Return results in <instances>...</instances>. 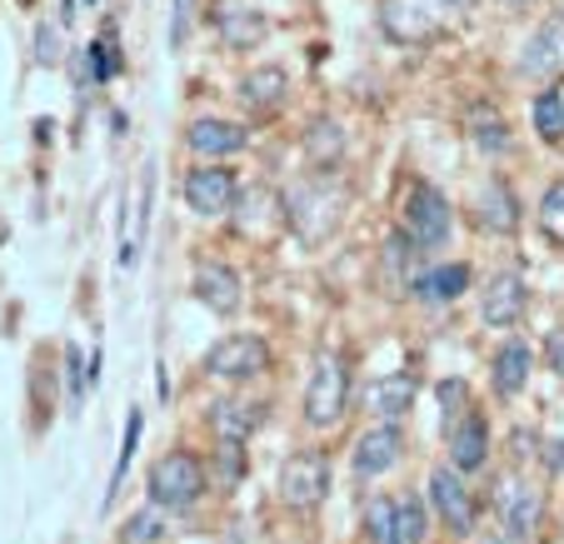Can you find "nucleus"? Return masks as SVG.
<instances>
[{
	"instance_id": "nucleus-1",
	"label": "nucleus",
	"mask_w": 564,
	"mask_h": 544,
	"mask_svg": "<svg viewBox=\"0 0 564 544\" xmlns=\"http://www.w3.org/2000/svg\"><path fill=\"white\" fill-rule=\"evenodd\" d=\"M145 494L160 510H175V514L195 510V504L210 494V470H205V459H195L191 449H171V455H160L155 465H150Z\"/></svg>"
},
{
	"instance_id": "nucleus-2",
	"label": "nucleus",
	"mask_w": 564,
	"mask_h": 544,
	"mask_svg": "<svg viewBox=\"0 0 564 544\" xmlns=\"http://www.w3.org/2000/svg\"><path fill=\"white\" fill-rule=\"evenodd\" d=\"M345 405H350V365H345L340 350H325L305 380V425L310 429L340 425Z\"/></svg>"
},
{
	"instance_id": "nucleus-3",
	"label": "nucleus",
	"mask_w": 564,
	"mask_h": 544,
	"mask_svg": "<svg viewBox=\"0 0 564 544\" xmlns=\"http://www.w3.org/2000/svg\"><path fill=\"white\" fill-rule=\"evenodd\" d=\"M270 360H275V355H270V345L260 340V335L235 330V335H220V340L205 350V374L220 384H250L270 370Z\"/></svg>"
},
{
	"instance_id": "nucleus-4",
	"label": "nucleus",
	"mask_w": 564,
	"mask_h": 544,
	"mask_svg": "<svg viewBox=\"0 0 564 544\" xmlns=\"http://www.w3.org/2000/svg\"><path fill=\"white\" fill-rule=\"evenodd\" d=\"M325 494H330V459L319 449H295L280 470V500L295 514H310L325 504Z\"/></svg>"
},
{
	"instance_id": "nucleus-5",
	"label": "nucleus",
	"mask_w": 564,
	"mask_h": 544,
	"mask_svg": "<svg viewBox=\"0 0 564 544\" xmlns=\"http://www.w3.org/2000/svg\"><path fill=\"white\" fill-rule=\"evenodd\" d=\"M449 230H455V215H449V200L435 191V185H410L405 195V236L415 250H440L449 246Z\"/></svg>"
},
{
	"instance_id": "nucleus-6",
	"label": "nucleus",
	"mask_w": 564,
	"mask_h": 544,
	"mask_svg": "<svg viewBox=\"0 0 564 544\" xmlns=\"http://www.w3.org/2000/svg\"><path fill=\"white\" fill-rule=\"evenodd\" d=\"M185 205H191L200 220H220V215L235 210V195H240V181H235L230 165L210 161V165H195L185 171V185H181Z\"/></svg>"
},
{
	"instance_id": "nucleus-7",
	"label": "nucleus",
	"mask_w": 564,
	"mask_h": 544,
	"mask_svg": "<svg viewBox=\"0 0 564 544\" xmlns=\"http://www.w3.org/2000/svg\"><path fill=\"white\" fill-rule=\"evenodd\" d=\"M285 215L295 220V230L305 240H325L335 225H340V191H330L325 181H305L290 191Z\"/></svg>"
},
{
	"instance_id": "nucleus-8",
	"label": "nucleus",
	"mask_w": 564,
	"mask_h": 544,
	"mask_svg": "<svg viewBox=\"0 0 564 544\" xmlns=\"http://www.w3.org/2000/svg\"><path fill=\"white\" fill-rule=\"evenodd\" d=\"M400 455H405V435H400V425H394V420H380V425L365 429L360 445H355V475H360V480H380L384 470L400 465Z\"/></svg>"
},
{
	"instance_id": "nucleus-9",
	"label": "nucleus",
	"mask_w": 564,
	"mask_h": 544,
	"mask_svg": "<svg viewBox=\"0 0 564 544\" xmlns=\"http://www.w3.org/2000/svg\"><path fill=\"white\" fill-rule=\"evenodd\" d=\"M185 145H191L195 155H205V161H230V155H240V150L250 145V130L235 126V120H220V116H200L185 126Z\"/></svg>"
},
{
	"instance_id": "nucleus-10",
	"label": "nucleus",
	"mask_w": 564,
	"mask_h": 544,
	"mask_svg": "<svg viewBox=\"0 0 564 544\" xmlns=\"http://www.w3.org/2000/svg\"><path fill=\"white\" fill-rule=\"evenodd\" d=\"M430 504L435 514L449 524V534H469L475 530V494L459 480V470H435L430 475Z\"/></svg>"
},
{
	"instance_id": "nucleus-11",
	"label": "nucleus",
	"mask_w": 564,
	"mask_h": 544,
	"mask_svg": "<svg viewBox=\"0 0 564 544\" xmlns=\"http://www.w3.org/2000/svg\"><path fill=\"white\" fill-rule=\"evenodd\" d=\"M215 31H220L225 45H235V51H250V45L265 41V11H260L256 0H220L215 6Z\"/></svg>"
},
{
	"instance_id": "nucleus-12",
	"label": "nucleus",
	"mask_w": 564,
	"mask_h": 544,
	"mask_svg": "<svg viewBox=\"0 0 564 544\" xmlns=\"http://www.w3.org/2000/svg\"><path fill=\"white\" fill-rule=\"evenodd\" d=\"M490 459V425H485V415H475V410H459L455 425H449V465H455L459 475L479 470Z\"/></svg>"
},
{
	"instance_id": "nucleus-13",
	"label": "nucleus",
	"mask_w": 564,
	"mask_h": 544,
	"mask_svg": "<svg viewBox=\"0 0 564 544\" xmlns=\"http://www.w3.org/2000/svg\"><path fill=\"white\" fill-rule=\"evenodd\" d=\"M380 25L390 31V41H430V35L440 31V15L435 6H425V0H384V11H380Z\"/></svg>"
},
{
	"instance_id": "nucleus-14",
	"label": "nucleus",
	"mask_w": 564,
	"mask_h": 544,
	"mask_svg": "<svg viewBox=\"0 0 564 544\" xmlns=\"http://www.w3.org/2000/svg\"><path fill=\"white\" fill-rule=\"evenodd\" d=\"M524 300H530L524 280L514 275V270H505V275H495L490 285H485V300H479V320L495 325V330H505V325H514L524 315Z\"/></svg>"
},
{
	"instance_id": "nucleus-15",
	"label": "nucleus",
	"mask_w": 564,
	"mask_h": 544,
	"mask_svg": "<svg viewBox=\"0 0 564 544\" xmlns=\"http://www.w3.org/2000/svg\"><path fill=\"white\" fill-rule=\"evenodd\" d=\"M495 510H500V524L514 534V540H530V530L540 524V494H534L524 480H500Z\"/></svg>"
},
{
	"instance_id": "nucleus-16",
	"label": "nucleus",
	"mask_w": 564,
	"mask_h": 544,
	"mask_svg": "<svg viewBox=\"0 0 564 544\" xmlns=\"http://www.w3.org/2000/svg\"><path fill=\"white\" fill-rule=\"evenodd\" d=\"M191 295L200 300L210 315H235L240 309V275H235L230 265H200L195 270V280H191Z\"/></svg>"
},
{
	"instance_id": "nucleus-17",
	"label": "nucleus",
	"mask_w": 564,
	"mask_h": 544,
	"mask_svg": "<svg viewBox=\"0 0 564 544\" xmlns=\"http://www.w3.org/2000/svg\"><path fill=\"white\" fill-rule=\"evenodd\" d=\"M520 70L524 75H560L564 70V11L550 15V21H544L540 31L524 41Z\"/></svg>"
},
{
	"instance_id": "nucleus-18",
	"label": "nucleus",
	"mask_w": 564,
	"mask_h": 544,
	"mask_svg": "<svg viewBox=\"0 0 564 544\" xmlns=\"http://www.w3.org/2000/svg\"><path fill=\"white\" fill-rule=\"evenodd\" d=\"M260 420H265V405L256 400H215L210 405V429L220 445H246L260 429Z\"/></svg>"
},
{
	"instance_id": "nucleus-19",
	"label": "nucleus",
	"mask_w": 564,
	"mask_h": 544,
	"mask_svg": "<svg viewBox=\"0 0 564 544\" xmlns=\"http://www.w3.org/2000/svg\"><path fill=\"white\" fill-rule=\"evenodd\" d=\"M365 405L380 420H405L410 405H415V374H380V380H370Z\"/></svg>"
},
{
	"instance_id": "nucleus-20",
	"label": "nucleus",
	"mask_w": 564,
	"mask_h": 544,
	"mask_svg": "<svg viewBox=\"0 0 564 544\" xmlns=\"http://www.w3.org/2000/svg\"><path fill=\"white\" fill-rule=\"evenodd\" d=\"M285 90H290V75L280 65H256V70L240 80V100H246L256 116H270V110L285 106Z\"/></svg>"
},
{
	"instance_id": "nucleus-21",
	"label": "nucleus",
	"mask_w": 564,
	"mask_h": 544,
	"mask_svg": "<svg viewBox=\"0 0 564 544\" xmlns=\"http://www.w3.org/2000/svg\"><path fill=\"white\" fill-rule=\"evenodd\" d=\"M465 290H469V265H435L410 280V295L425 300V305H449V300H459Z\"/></svg>"
},
{
	"instance_id": "nucleus-22",
	"label": "nucleus",
	"mask_w": 564,
	"mask_h": 544,
	"mask_svg": "<svg viewBox=\"0 0 564 544\" xmlns=\"http://www.w3.org/2000/svg\"><path fill=\"white\" fill-rule=\"evenodd\" d=\"M490 380H495V390H500L505 400L520 395L524 384H530V345H524V340H505L500 350H495Z\"/></svg>"
},
{
	"instance_id": "nucleus-23",
	"label": "nucleus",
	"mask_w": 564,
	"mask_h": 544,
	"mask_svg": "<svg viewBox=\"0 0 564 544\" xmlns=\"http://www.w3.org/2000/svg\"><path fill=\"white\" fill-rule=\"evenodd\" d=\"M534 130H540L544 145H560L564 140V96H560V86L534 96Z\"/></svg>"
},
{
	"instance_id": "nucleus-24",
	"label": "nucleus",
	"mask_w": 564,
	"mask_h": 544,
	"mask_svg": "<svg viewBox=\"0 0 564 544\" xmlns=\"http://www.w3.org/2000/svg\"><path fill=\"white\" fill-rule=\"evenodd\" d=\"M165 534H171V524H165V510H160V504H145L140 514H130V520H126L120 540H126V544H160Z\"/></svg>"
},
{
	"instance_id": "nucleus-25",
	"label": "nucleus",
	"mask_w": 564,
	"mask_h": 544,
	"mask_svg": "<svg viewBox=\"0 0 564 544\" xmlns=\"http://www.w3.org/2000/svg\"><path fill=\"white\" fill-rule=\"evenodd\" d=\"M479 225H485V230H495V236H505V230H514V225H520L510 191H505L500 181H495L490 191H485V210H479Z\"/></svg>"
},
{
	"instance_id": "nucleus-26",
	"label": "nucleus",
	"mask_w": 564,
	"mask_h": 544,
	"mask_svg": "<svg viewBox=\"0 0 564 544\" xmlns=\"http://www.w3.org/2000/svg\"><path fill=\"white\" fill-rule=\"evenodd\" d=\"M365 534H370V544H400V514H394L390 494L370 500V510H365Z\"/></svg>"
},
{
	"instance_id": "nucleus-27",
	"label": "nucleus",
	"mask_w": 564,
	"mask_h": 544,
	"mask_svg": "<svg viewBox=\"0 0 564 544\" xmlns=\"http://www.w3.org/2000/svg\"><path fill=\"white\" fill-rule=\"evenodd\" d=\"M140 429H145V415H140V410H130V415H126V439H120V459H116V475H110V490H106V504L116 500L120 485H126L130 459H135V449H140Z\"/></svg>"
},
{
	"instance_id": "nucleus-28",
	"label": "nucleus",
	"mask_w": 564,
	"mask_h": 544,
	"mask_svg": "<svg viewBox=\"0 0 564 544\" xmlns=\"http://www.w3.org/2000/svg\"><path fill=\"white\" fill-rule=\"evenodd\" d=\"M394 514H400V544H425V534H430L425 500H415V494H400V500H394Z\"/></svg>"
},
{
	"instance_id": "nucleus-29",
	"label": "nucleus",
	"mask_w": 564,
	"mask_h": 544,
	"mask_svg": "<svg viewBox=\"0 0 564 544\" xmlns=\"http://www.w3.org/2000/svg\"><path fill=\"white\" fill-rule=\"evenodd\" d=\"M540 230L554 240V246H564V181H554L550 191H544V200H540Z\"/></svg>"
},
{
	"instance_id": "nucleus-30",
	"label": "nucleus",
	"mask_w": 564,
	"mask_h": 544,
	"mask_svg": "<svg viewBox=\"0 0 564 544\" xmlns=\"http://www.w3.org/2000/svg\"><path fill=\"white\" fill-rule=\"evenodd\" d=\"M469 140H475L479 150H495V155H500V150L510 145V135H505V120L495 116V110H490V116H485V110H479V116L469 120Z\"/></svg>"
},
{
	"instance_id": "nucleus-31",
	"label": "nucleus",
	"mask_w": 564,
	"mask_h": 544,
	"mask_svg": "<svg viewBox=\"0 0 564 544\" xmlns=\"http://www.w3.org/2000/svg\"><path fill=\"white\" fill-rule=\"evenodd\" d=\"M246 475V449L240 445H220V480H240Z\"/></svg>"
},
{
	"instance_id": "nucleus-32",
	"label": "nucleus",
	"mask_w": 564,
	"mask_h": 544,
	"mask_svg": "<svg viewBox=\"0 0 564 544\" xmlns=\"http://www.w3.org/2000/svg\"><path fill=\"white\" fill-rule=\"evenodd\" d=\"M185 15H191V0H175V15H171V45H185Z\"/></svg>"
},
{
	"instance_id": "nucleus-33",
	"label": "nucleus",
	"mask_w": 564,
	"mask_h": 544,
	"mask_svg": "<svg viewBox=\"0 0 564 544\" xmlns=\"http://www.w3.org/2000/svg\"><path fill=\"white\" fill-rule=\"evenodd\" d=\"M544 350H550V370L564 374V330H554L550 340H544Z\"/></svg>"
},
{
	"instance_id": "nucleus-34",
	"label": "nucleus",
	"mask_w": 564,
	"mask_h": 544,
	"mask_svg": "<svg viewBox=\"0 0 564 544\" xmlns=\"http://www.w3.org/2000/svg\"><path fill=\"white\" fill-rule=\"evenodd\" d=\"M440 400H445V405H459V400H465V384L445 380V384H440Z\"/></svg>"
},
{
	"instance_id": "nucleus-35",
	"label": "nucleus",
	"mask_w": 564,
	"mask_h": 544,
	"mask_svg": "<svg viewBox=\"0 0 564 544\" xmlns=\"http://www.w3.org/2000/svg\"><path fill=\"white\" fill-rule=\"evenodd\" d=\"M41 61H55V35L41 31Z\"/></svg>"
},
{
	"instance_id": "nucleus-36",
	"label": "nucleus",
	"mask_w": 564,
	"mask_h": 544,
	"mask_svg": "<svg viewBox=\"0 0 564 544\" xmlns=\"http://www.w3.org/2000/svg\"><path fill=\"white\" fill-rule=\"evenodd\" d=\"M554 455H550V470H564V439H554Z\"/></svg>"
},
{
	"instance_id": "nucleus-37",
	"label": "nucleus",
	"mask_w": 564,
	"mask_h": 544,
	"mask_svg": "<svg viewBox=\"0 0 564 544\" xmlns=\"http://www.w3.org/2000/svg\"><path fill=\"white\" fill-rule=\"evenodd\" d=\"M445 6H469V0H445Z\"/></svg>"
},
{
	"instance_id": "nucleus-38",
	"label": "nucleus",
	"mask_w": 564,
	"mask_h": 544,
	"mask_svg": "<svg viewBox=\"0 0 564 544\" xmlns=\"http://www.w3.org/2000/svg\"><path fill=\"white\" fill-rule=\"evenodd\" d=\"M514 6H530V0H514Z\"/></svg>"
},
{
	"instance_id": "nucleus-39",
	"label": "nucleus",
	"mask_w": 564,
	"mask_h": 544,
	"mask_svg": "<svg viewBox=\"0 0 564 544\" xmlns=\"http://www.w3.org/2000/svg\"><path fill=\"white\" fill-rule=\"evenodd\" d=\"M514 544H524V540H514Z\"/></svg>"
},
{
	"instance_id": "nucleus-40",
	"label": "nucleus",
	"mask_w": 564,
	"mask_h": 544,
	"mask_svg": "<svg viewBox=\"0 0 564 544\" xmlns=\"http://www.w3.org/2000/svg\"><path fill=\"white\" fill-rule=\"evenodd\" d=\"M560 96H564V86H560Z\"/></svg>"
}]
</instances>
